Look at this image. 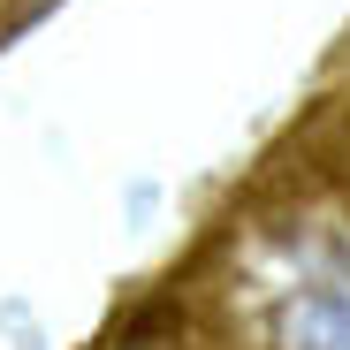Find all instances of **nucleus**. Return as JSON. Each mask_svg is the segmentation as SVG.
I'll return each mask as SVG.
<instances>
[{"label": "nucleus", "mask_w": 350, "mask_h": 350, "mask_svg": "<svg viewBox=\"0 0 350 350\" xmlns=\"http://www.w3.org/2000/svg\"><path fill=\"white\" fill-rule=\"evenodd\" d=\"M289 350H350V282H312L282 305Z\"/></svg>", "instance_id": "f257e3e1"}, {"label": "nucleus", "mask_w": 350, "mask_h": 350, "mask_svg": "<svg viewBox=\"0 0 350 350\" xmlns=\"http://www.w3.org/2000/svg\"><path fill=\"white\" fill-rule=\"evenodd\" d=\"M107 350H198V327L175 312V305H152V312H137L122 335H114Z\"/></svg>", "instance_id": "f03ea898"}]
</instances>
